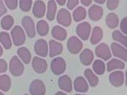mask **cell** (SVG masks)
Segmentation results:
<instances>
[{"label": "cell", "mask_w": 127, "mask_h": 95, "mask_svg": "<svg viewBox=\"0 0 127 95\" xmlns=\"http://www.w3.org/2000/svg\"><path fill=\"white\" fill-rule=\"evenodd\" d=\"M10 73L15 77L21 76L24 70V66L19 59L16 56H13L9 63Z\"/></svg>", "instance_id": "cell-1"}, {"label": "cell", "mask_w": 127, "mask_h": 95, "mask_svg": "<svg viewBox=\"0 0 127 95\" xmlns=\"http://www.w3.org/2000/svg\"><path fill=\"white\" fill-rule=\"evenodd\" d=\"M13 43L16 46L22 45L25 42L26 36L23 29L19 26H15L11 32Z\"/></svg>", "instance_id": "cell-2"}, {"label": "cell", "mask_w": 127, "mask_h": 95, "mask_svg": "<svg viewBox=\"0 0 127 95\" xmlns=\"http://www.w3.org/2000/svg\"><path fill=\"white\" fill-rule=\"evenodd\" d=\"M51 68L55 74L60 75L65 72L66 68V63L62 58H56L51 61Z\"/></svg>", "instance_id": "cell-3"}, {"label": "cell", "mask_w": 127, "mask_h": 95, "mask_svg": "<svg viewBox=\"0 0 127 95\" xmlns=\"http://www.w3.org/2000/svg\"><path fill=\"white\" fill-rule=\"evenodd\" d=\"M30 92L31 95H44L46 93L45 86L41 80H35L31 84Z\"/></svg>", "instance_id": "cell-4"}, {"label": "cell", "mask_w": 127, "mask_h": 95, "mask_svg": "<svg viewBox=\"0 0 127 95\" xmlns=\"http://www.w3.org/2000/svg\"><path fill=\"white\" fill-rule=\"evenodd\" d=\"M67 48L72 54H77L79 53L83 47L82 42L76 36L70 37L67 42Z\"/></svg>", "instance_id": "cell-5"}, {"label": "cell", "mask_w": 127, "mask_h": 95, "mask_svg": "<svg viewBox=\"0 0 127 95\" xmlns=\"http://www.w3.org/2000/svg\"><path fill=\"white\" fill-rule=\"evenodd\" d=\"M22 24L28 37L32 38L35 36L36 31L34 22L30 17L25 16L22 19Z\"/></svg>", "instance_id": "cell-6"}, {"label": "cell", "mask_w": 127, "mask_h": 95, "mask_svg": "<svg viewBox=\"0 0 127 95\" xmlns=\"http://www.w3.org/2000/svg\"><path fill=\"white\" fill-rule=\"evenodd\" d=\"M91 30V25L86 22H82L77 26V34L82 40L84 41L89 39Z\"/></svg>", "instance_id": "cell-7"}, {"label": "cell", "mask_w": 127, "mask_h": 95, "mask_svg": "<svg viewBox=\"0 0 127 95\" xmlns=\"http://www.w3.org/2000/svg\"><path fill=\"white\" fill-rule=\"evenodd\" d=\"M57 21L59 24L63 26L68 27L71 23V13L66 9H61L57 14Z\"/></svg>", "instance_id": "cell-8"}, {"label": "cell", "mask_w": 127, "mask_h": 95, "mask_svg": "<svg viewBox=\"0 0 127 95\" xmlns=\"http://www.w3.org/2000/svg\"><path fill=\"white\" fill-rule=\"evenodd\" d=\"M32 66L36 72L38 74H42L46 71L47 68V63L44 59L35 57L32 61Z\"/></svg>", "instance_id": "cell-9"}, {"label": "cell", "mask_w": 127, "mask_h": 95, "mask_svg": "<svg viewBox=\"0 0 127 95\" xmlns=\"http://www.w3.org/2000/svg\"><path fill=\"white\" fill-rule=\"evenodd\" d=\"M95 53L98 57L105 61L108 60L112 56L109 47L104 43H101L96 47Z\"/></svg>", "instance_id": "cell-10"}, {"label": "cell", "mask_w": 127, "mask_h": 95, "mask_svg": "<svg viewBox=\"0 0 127 95\" xmlns=\"http://www.w3.org/2000/svg\"><path fill=\"white\" fill-rule=\"evenodd\" d=\"M35 52L41 57H46L48 52V46L47 42L43 39L37 40L34 46Z\"/></svg>", "instance_id": "cell-11"}, {"label": "cell", "mask_w": 127, "mask_h": 95, "mask_svg": "<svg viewBox=\"0 0 127 95\" xmlns=\"http://www.w3.org/2000/svg\"><path fill=\"white\" fill-rule=\"evenodd\" d=\"M111 48L113 55L123 60L127 61V50L118 43H112Z\"/></svg>", "instance_id": "cell-12"}, {"label": "cell", "mask_w": 127, "mask_h": 95, "mask_svg": "<svg viewBox=\"0 0 127 95\" xmlns=\"http://www.w3.org/2000/svg\"><path fill=\"white\" fill-rule=\"evenodd\" d=\"M109 80L111 84L116 87H119L123 85L124 80V73L121 71H116L110 74Z\"/></svg>", "instance_id": "cell-13"}, {"label": "cell", "mask_w": 127, "mask_h": 95, "mask_svg": "<svg viewBox=\"0 0 127 95\" xmlns=\"http://www.w3.org/2000/svg\"><path fill=\"white\" fill-rule=\"evenodd\" d=\"M90 18L94 21L100 20L103 15V8L98 5L93 4L89 10Z\"/></svg>", "instance_id": "cell-14"}, {"label": "cell", "mask_w": 127, "mask_h": 95, "mask_svg": "<svg viewBox=\"0 0 127 95\" xmlns=\"http://www.w3.org/2000/svg\"><path fill=\"white\" fill-rule=\"evenodd\" d=\"M60 89L67 93H70L72 90V83L71 78L66 75L60 78L58 81Z\"/></svg>", "instance_id": "cell-15"}, {"label": "cell", "mask_w": 127, "mask_h": 95, "mask_svg": "<svg viewBox=\"0 0 127 95\" xmlns=\"http://www.w3.org/2000/svg\"><path fill=\"white\" fill-rule=\"evenodd\" d=\"M74 88L76 92L86 93L89 89L87 82L82 77H77L74 81Z\"/></svg>", "instance_id": "cell-16"}, {"label": "cell", "mask_w": 127, "mask_h": 95, "mask_svg": "<svg viewBox=\"0 0 127 95\" xmlns=\"http://www.w3.org/2000/svg\"><path fill=\"white\" fill-rule=\"evenodd\" d=\"M46 11V6L44 2L42 1H36L33 8V13L36 18H42L44 16Z\"/></svg>", "instance_id": "cell-17"}, {"label": "cell", "mask_w": 127, "mask_h": 95, "mask_svg": "<svg viewBox=\"0 0 127 95\" xmlns=\"http://www.w3.org/2000/svg\"><path fill=\"white\" fill-rule=\"evenodd\" d=\"M50 46V56L52 58L59 55L63 51L62 45L59 42L53 40H51L49 42Z\"/></svg>", "instance_id": "cell-18"}, {"label": "cell", "mask_w": 127, "mask_h": 95, "mask_svg": "<svg viewBox=\"0 0 127 95\" xmlns=\"http://www.w3.org/2000/svg\"><path fill=\"white\" fill-rule=\"evenodd\" d=\"M80 60L83 64L89 66L92 63L93 59L94 54L93 52L89 49H86L83 51L80 55Z\"/></svg>", "instance_id": "cell-19"}, {"label": "cell", "mask_w": 127, "mask_h": 95, "mask_svg": "<svg viewBox=\"0 0 127 95\" xmlns=\"http://www.w3.org/2000/svg\"><path fill=\"white\" fill-rule=\"evenodd\" d=\"M52 35L54 38L59 41L65 40L67 36V33L65 29L59 26H56L53 28Z\"/></svg>", "instance_id": "cell-20"}, {"label": "cell", "mask_w": 127, "mask_h": 95, "mask_svg": "<svg viewBox=\"0 0 127 95\" xmlns=\"http://www.w3.org/2000/svg\"><path fill=\"white\" fill-rule=\"evenodd\" d=\"M103 35V31L101 28L99 27H95L90 39L91 43L94 45L98 43L102 39Z\"/></svg>", "instance_id": "cell-21"}, {"label": "cell", "mask_w": 127, "mask_h": 95, "mask_svg": "<svg viewBox=\"0 0 127 95\" xmlns=\"http://www.w3.org/2000/svg\"><path fill=\"white\" fill-rule=\"evenodd\" d=\"M11 86V81L9 77L6 74L0 75V89L3 92H8Z\"/></svg>", "instance_id": "cell-22"}, {"label": "cell", "mask_w": 127, "mask_h": 95, "mask_svg": "<svg viewBox=\"0 0 127 95\" xmlns=\"http://www.w3.org/2000/svg\"><path fill=\"white\" fill-rule=\"evenodd\" d=\"M17 53L25 64H28L30 62L31 59V54L27 48L24 47L19 48L17 51Z\"/></svg>", "instance_id": "cell-23"}, {"label": "cell", "mask_w": 127, "mask_h": 95, "mask_svg": "<svg viewBox=\"0 0 127 95\" xmlns=\"http://www.w3.org/2000/svg\"><path fill=\"white\" fill-rule=\"evenodd\" d=\"M84 75L92 87L96 86L98 83V78L91 69H87L84 72Z\"/></svg>", "instance_id": "cell-24"}, {"label": "cell", "mask_w": 127, "mask_h": 95, "mask_svg": "<svg viewBox=\"0 0 127 95\" xmlns=\"http://www.w3.org/2000/svg\"><path fill=\"white\" fill-rule=\"evenodd\" d=\"M56 4L54 1H49L48 4V10L47 17L48 20L52 21L55 18L57 11Z\"/></svg>", "instance_id": "cell-25"}, {"label": "cell", "mask_w": 127, "mask_h": 95, "mask_svg": "<svg viewBox=\"0 0 127 95\" xmlns=\"http://www.w3.org/2000/svg\"><path fill=\"white\" fill-rule=\"evenodd\" d=\"M125 66L124 63L118 59H113L107 63V70L109 72L114 69H123Z\"/></svg>", "instance_id": "cell-26"}, {"label": "cell", "mask_w": 127, "mask_h": 95, "mask_svg": "<svg viewBox=\"0 0 127 95\" xmlns=\"http://www.w3.org/2000/svg\"><path fill=\"white\" fill-rule=\"evenodd\" d=\"M86 15V9L82 6L78 7L73 12V19L75 22H78L85 19Z\"/></svg>", "instance_id": "cell-27"}, {"label": "cell", "mask_w": 127, "mask_h": 95, "mask_svg": "<svg viewBox=\"0 0 127 95\" xmlns=\"http://www.w3.org/2000/svg\"><path fill=\"white\" fill-rule=\"evenodd\" d=\"M36 28L38 33L41 36H46L49 32V25L44 20H41L38 22Z\"/></svg>", "instance_id": "cell-28"}, {"label": "cell", "mask_w": 127, "mask_h": 95, "mask_svg": "<svg viewBox=\"0 0 127 95\" xmlns=\"http://www.w3.org/2000/svg\"><path fill=\"white\" fill-rule=\"evenodd\" d=\"M107 26L110 28L117 27L119 24V19L116 14L113 13H109L106 18Z\"/></svg>", "instance_id": "cell-29"}, {"label": "cell", "mask_w": 127, "mask_h": 95, "mask_svg": "<svg viewBox=\"0 0 127 95\" xmlns=\"http://www.w3.org/2000/svg\"><path fill=\"white\" fill-rule=\"evenodd\" d=\"M0 42L6 49H9L12 47V41L9 33L7 32H2L0 33Z\"/></svg>", "instance_id": "cell-30"}, {"label": "cell", "mask_w": 127, "mask_h": 95, "mask_svg": "<svg viewBox=\"0 0 127 95\" xmlns=\"http://www.w3.org/2000/svg\"><path fill=\"white\" fill-rule=\"evenodd\" d=\"M14 24V19L11 16L7 15L2 19L1 22V27L5 30L11 29Z\"/></svg>", "instance_id": "cell-31"}, {"label": "cell", "mask_w": 127, "mask_h": 95, "mask_svg": "<svg viewBox=\"0 0 127 95\" xmlns=\"http://www.w3.org/2000/svg\"><path fill=\"white\" fill-rule=\"evenodd\" d=\"M93 68L94 71L99 75L103 74L105 72V64L101 60H95L93 63Z\"/></svg>", "instance_id": "cell-32"}, {"label": "cell", "mask_w": 127, "mask_h": 95, "mask_svg": "<svg viewBox=\"0 0 127 95\" xmlns=\"http://www.w3.org/2000/svg\"><path fill=\"white\" fill-rule=\"evenodd\" d=\"M113 38L114 40L122 44L127 48V36L124 35L119 31H115L113 33Z\"/></svg>", "instance_id": "cell-33"}, {"label": "cell", "mask_w": 127, "mask_h": 95, "mask_svg": "<svg viewBox=\"0 0 127 95\" xmlns=\"http://www.w3.org/2000/svg\"><path fill=\"white\" fill-rule=\"evenodd\" d=\"M32 3V0H21L19 1V6L22 11L27 12L30 10Z\"/></svg>", "instance_id": "cell-34"}, {"label": "cell", "mask_w": 127, "mask_h": 95, "mask_svg": "<svg viewBox=\"0 0 127 95\" xmlns=\"http://www.w3.org/2000/svg\"><path fill=\"white\" fill-rule=\"evenodd\" d=\"M4 1L7 6L9 9L13 10L17 8L18 1L5 0Z\"/></svg>", "instance_id": "cell-35"}, {"label": "cell", "mask_w": 127, "mask_h": 95, "mask_svg": "<svg viewBox=\"0 0 127 95\" xmlns=\"http://www.w3.org/2000/svg\"><path fill=\"white\" fill-rule=\"evenodd\" d=\"M119 2V1H108L107 3V6L109 9L113 10L117 7Z\"/></svg>", "instance_id": "cell-36"}, {"label": "cell", "mask_w": 127, "mask_h": 95, "mask_svg": "<svg viewBox=\"0 0 127 95\" xmlns=\"http://www.w3.org/2000/svg\"><path fill=\"white\" fill-rule=\"evenodd\" d=\"M6 62L3 59H0V74L5 72L7 69Z\"/></svg>", "instance_id": "cell-37"}, {"label": "cell", "mask_w": 127, "mask_h": 95, "mask_svg": "<svg viewBox=\"0 0 127 95\" xmlns=\"http://www.w3.org/2000/svg\"><path fill=\"white\" fill-rule=\"evenodd\" d=\"M79 3L78 0H69L67 1L66 6L70 10L73 9Z\"/></svg>", "instance_id": "cell-38"}, {"label": "cell", "mask_w": 127, "mask_h": 95, "mask_svg": "<svg viewBox=\"0 0 127 95\" xmlns=\"http://www.w3.org/2000/svg\"><path fill=\"white\" fill-rule=\"evenodd\" d=\"M121 29L122 32L127 34V17L124 18L121 22Z\"/></svg>", "instance_id": "cell-39"}, {"label": "cell", "mask_w": 127, "mask_h": 95, "mask_svg": "<svg viewBox=\"0 0 127 95\" xmlns=\"http://www.w3.org/2000/svg\"><path fill=\"white\" fill-rule=\"evenodd\" d=\"M7 11L6 8L3 3V1L0 0V17L6 13Z\"/></svg>", "instance_id": "cell-40"}, {"label": "cell", "mask_w": 127, "mask_h": 95, "mask_svg": "<svg viewBox=\"0 0 127 95\" xmlns=\"http://www.w3.org/2000/svg\"><path fill=\"white\" fill-rule=\"evenodd\" d=\"M92 0H81V3L86 6H88L92 4Z\"/></svg>", "instance_id": "cell-41"}, {"label": "cell", "mask_w": 127, "mask_h": 95, "mask_svg": "<svg viewBox=\"0 0 127 95\" xmlns=\"http://www.w3.org/2000/svg\"><path fill=\"white\" fill-rule=\"evenodd\" d=\"M57 2L58 3L59 5H61V6H63L65 4L66 1L65 0H57Z\"/></svg>", "instance_id": "cell-42"}, {"label": "cell", "mask_w": 127, "mask_h": 95, "mask_svg": "<svg viewBox=\"0 0 127 95\" xmlns=\"http://www.w3.org/2000/svg\"><path fill=\"white\" fill-rule=\"evenodd\" d=\"M55 95H67L65 93H64L63 92H58Z\"/></svg>", "instance_id": "cell-43"}, {"label": "cell", "mask_w": 127, "mask_h": 95, "mask_svg": "<svg viewBox=\"0 0 127 95\" xmlns=\"http://www.w3.org/2000/svg\"><path fill=\"white\" fill-rule=\"evenodd\" d=\"M95 2H96V3H98L101 4H103L104 2H105V1L104 0H97L95 1Z\"/></svg>", "instance_id": "cell-44"}, {"label": "cell", "mask_w": 127, "mask_h": 95, "mask_svg": "<svg viewBox=\"0 0 127 95\" xmlns=\"http://www.w3.org/2000/svg\"><path fill=\"white\" fill-rule=\"evenodd\" d=\"M3 49L2 48V47H1V45H0V57L3 54Z\"/></svg>", "instance_id": "cell-45"}, {"label": "cell", "mask_w": 127, "mask_h": 95, "mask_svg": "<svg viewBox=\"0 0 127 95\" xmlns=\"http://www.w3.org/2000/svg\"><path fill=\"white\" fill-rule=\"evenodd\" d=\"M126 84L127 87V70L126 72Z\"/></svg>", "instance_id": "cell-46"}, {"label": "cell", "mask_w": 127, "mask_h": 95, "mask_svg": "<svg viewBox=\"0 0 127 95\" xmlns=\"http://www.w3.org/2000/svg\"><path fill=\"white\" fill-rule=\"evenodd\" d=\"M0 95H4L2 93H1V92H0Z\"/></svg>", "instance_id": "cell-47"}, {"label": "cell", "mask_w": 127, "mask_h": 95, "mask_svg": "<svg viewBox=\"0 0 127 95\" xmlns=\"http://www.w3.org/2000/svg\"><path fill=\"white\" fill-rule=\"evenodd\" d=\"M78 95V94H77V95Z\"/></svg>", "instance_id": "cell-48"}, {"label": "cell", "mask_w": 127, "mask_h": 95, "mask_svg": "<svg viewBox=\"0 0 127 95\" xmlns=\"http://www.w3.org/2000/svg\"><path fill=\"white\" fill-rule=\"evenodd\" d=\"M27 95V94H26V95Z\"/></svg>", "instance_id": "cell-49"}]
</instances>
